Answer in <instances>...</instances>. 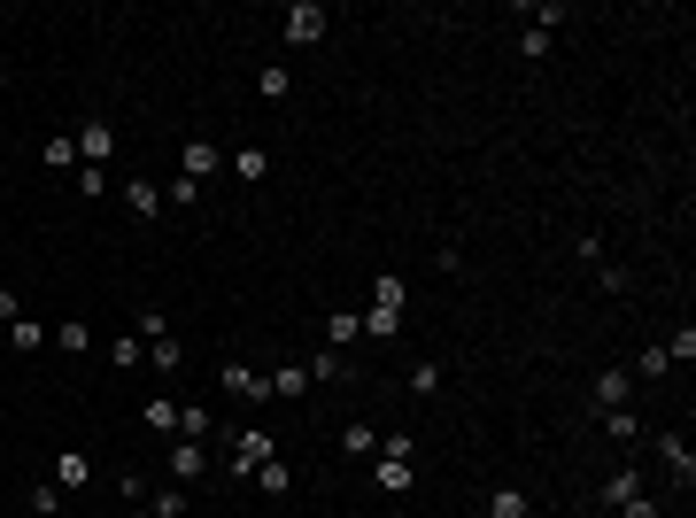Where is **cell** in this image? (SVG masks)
Instances as JSON below:
<instances>
[{
    "instance_id": "obj_1",
    "label": "cell",
    "mask_w": 696,
    "mask_h": 518,
    "mask_svg": "<svg viewBox=\"0 0 696 518\" xmlns=\"http://www.w3.org/2000/svg\"><path fill=\"white\" fill-rule=\"evenodd\" d=\"M271 457H279V441H271L263 426H240V433H232V457H225V472H232V480H248V472H256V464H271Z\"/></svg>"
},
{
    "instance_id": "obj_2",
    "label": "cell",
    "mask_w": 696,
    "mask_h": 518,
    "mask_svg": "<svg viewBox=\"0 0 696 518\" xmlns=\"http://www.w3.org/2000/svg\"><path fill=\"white\" fill-rule=\"evenodd\" d=\"M325 31H333V16H325L318 0H294L287 16H279V39H287V47H318Z\"/></svg>"
},
{
    "instance_id": "obj_3",
    "label": "cell",
    "mask_w": 696,
    "mask_h": 518,
    "mask_svg": "<svg viewBox=\"0 0 696 518\" xmlns=\"http://www.w3.org/2000/svg\"><path fill=\"white\" fill-rule=\"evenodd\" d=\"M217 387H225V395H240V403H263V395H271V379L248 372L240 356H225V364H217Z\"/></svg>"
},
{
    "instance_id": "obj_4",
    "label": "cell",
    "mask_w": 696,
    "mask_h": 518,
    "mask_svg": "<svg viewBox=\"0 0 696 518\" xmlns=\"http://www.w3.org/2000/svg\"><path fill=\"white\" fill-rule=\"evenodd\" d=\"M109 155H116V124H109V116H86V132H78V163L101 171Z\"/></svg>"
},
{
    "instance_id": "obj_5",
    "label": "cell",
    "mask_w": 696,
    "mask_h": 518,
    "mask_svg": "<svg viewBox=\"0 0 696 518\" xmlns=\"http://www.w3.org/2000/svg\"><path fill=\"white\" fill-rule=\"evenodd\" d=\"M163 464H171V480H202L209 449H202V441H171V457H163Z\"/></svg>"
},
{
    "instance_id": "obj_6",
    "label": "cell",
    "mask_w": 696,
    "mask_h": 518,
    "mask_svg": "<svg viewBox=\"0 0 696 518\" xmlns=\"http://www.w3.org/2000/svg\"><path fill=\"white\" fill-rule=\"evenodd\" d=\"M372 310H395V317L410 310V287L395 279V271H372Z\"/></svg>"
},
{
    "instance_id": "obj_7",
    "label": "cell",
    "mask_w": 696,
    "mask_h": 518,
    "mask_svg": "<svg viewBox=\"0 0 696 518\" xmlns=\"http://www.w3.org/2000/svg\"><path fill=\"white\" fill-rule=\"evenodd\" d=\"M124 209H132V217H163V186H155V178H132V186H124Z\"/></svg>"
},
{
    "instance_id": "obj_8",
    "label": "cell",
    "mask_w": 696,
    "mask_h": 518,
    "mask_svg": "<svg viewBox=\"0 0 696 518\" xmlns=\"http://www.w3.org/2000/svg\"><path fill=\"white\" fill-rule=\"evenodd\" d=\"M217 163H225V147H209V140H186V171H178V178H194V186H202V178L217 171Z\"/></svg>"
},
{
    "instance_id": "obj_9",
    "label": "cell",
    "mask_w": 696,
    "mask_h": 518,
    "mask_svg": "<svg viewBox=\"0 0 696 518\" xmlns=\"http://www.w3.org/2000/svg\"><path fill=\"white\" fill-rule=\"evenodd\" d=\"M356 341H364V317H356V310L325 317V348H356Z\"/></svg>"
},
{
    "instance_id": "obj_10",
    "label": "cell",
    "mask_w": 696,
    "mask_h": 518,
    "mask_svg": "<svg viewBox=\"0 0 696 518\" xmlns=\"http://www.w3.org/2000/svg\"><path fill=\"white\" fill-rule=\"evenodd\" d=\"M627 395H635V379L619 372V364H611V372H596V410H619Z\"/></svg>"
},
{
    "instance_id": "obj_11",
    "label": "cell",
    "mask_w": 696,
    "mask_h": 518,
    "mask_svg": "<svg viewBox=\"0 0 696 518\" xmlns=\"http://www.w3.org/2000/svg\"><path fill=\"white\" fill-rule=\"evenodd\" d=\"M596 418H604V433L619 441V449H635V441H642V418H635L627 403H619V410H596Z\"/></svg>"
},
{
    "instance_id": "obj_12",
    "label": "cell",
    "mask_w": 696,
    "mask_h": 518,
    "mask_svg": "<svg viewBox=\"0 0 696 518\" xmlns=\"http://www.w3.org/2000/svg\"><path fill=\"white\" fill-rule=\"evenodd\" d=\"M658 457H666V472L681 480V488L696 480V457H689V441H681V433H666V441H658Z\"/></svg>"
},
{
    "instance_id": "obj_13",
    "label": "cell",
    "mask_w": 696,
    "mask_h": 518,
    "mask_svg": "<svg viewBox=\"0 0 696 518\" xmlns=\"http://www.w3.org/2000/svg\"><path fill=\"white\" fill-rule=\"evenodd\" d=\"M372 472H379V488H387V495H403L410 480H418V464H410V457H372Z\"/></svg>"
},
{
    "instance_id": "obj_14",
    "label": "cell",
    "mask_w": 696,
    "mask_h": 518,
    "mask_svg": "<svg viewBox=\"0 0 696 518\" xmlns=\"http://www.w3.org/2000/svg\"><path fill=\"white\" fill-rule=\"evenodd\" d=\"M39 163L47 171H78V132H55V140L39 147Z\"/></svg>"
},
{
    "instance_id": "obj_15",
    "label": "cell",
    "mask_w": 696,
    "mask_h": 518,
    "mask_svg": "<svg viewBox=\"0 0 696 518\" xmlns=\"http://www.w3.org/2000/svg\"><path fill=\"white\" fill-rule=\"evenodd\" d=\"M109 364H116V372H140V364H147V341H140V333H116V341H109Z\"/></svg>"
},
{
    "instance_id": "obj_16",
    "label": "cell",
    "mask_w": 696,
    "mask_h": 518,
    "mask_svg": "<svg viewBox=\"0 0 696 518\" xmlns=\"http://www.w3.org/2000/svg\"><path fill=\"white\" fill-rule=\"evenodd\" d=\"M635 495H642V472H635V464H619V472L604 480V503L619 511V503H635Z\"/></svg>"
},
{
    "instance_id": "obj_17",
    "label": "cell",
    "mask_w": 696,
    "mask_h": 518,
    "mask_svg": "<svg viewBox=\"0 0 696 518\" xmlns=\"http://www.w3.org/2000/svg\"><path fill=\"white\" fill-rule=\"evenodd\" d=\"M209 433H217V418L202 403H178V441H209Z\"/></svg>"
},
{
    "instance_id": "obj_18",
    "label": "cell",
    "mask_w": 696,
    "mask_h": 518,
    "mask_svg": "<svg viewBox=\"0 0 696 518\" xmlns=\"http://www.w3.org/2000/svg\"><path fill=\"white\" fill-rule=\"evenodd\" d=\"M140 418H147L155 433H171V441H178V395H147V410H140Z\"/></svg>"
},
{
    "instance_id": "obj_19",
    "label": "cell",
    "mask_w": 696,
    "mask_h": 518,
    "mask_svg": "<svg viewBox=\"0 0 696 518\" xmlns=\"http://www.w3.org/2000/svg\"><path fill=\"white\" fill-rule=\"evenodd\" d=\"M263 171H271V155H263V147H232V178H240V186H256Z\"/></svg>"
},
{
    "instance_id": "obj_20",
    "label": "cell",
    "mask_w": 696,
    "mask_h": 518,
    "mask_svg": "<svg viewBox=\"0 0 696 518\" xmlns=\"http://www.w3.org/2000/svg\"><path fill=\"white\" fill-rule=\"evenodd\" d=\"M341 449H348V457H379V441H372V418H348V426H341Z\"/></svg>"
},
{
    "instance_id": "obj_21",
    "label": "cell",
    "mask_w": 696,
    "mask_h": 518,
    "mask_svg": "<svg viewBox=\"0 0 696 518\" xmlns=\"http://www.w3.org/2000/svg\"><path fill=\"white\" fill-rule=\"evenodd\" d=\"M256 93H263V101H287V93H294L287 62H263V70H256Z\"/></svg>"
},
{
    "instance_id": "obj_22",
    "label": "cell",
    "mask_w": 696,
    "mask_h": 518,
    "mask_svg": "<svg viewBox=\"0 0 696 518\" xmlns=\"http://www.w3.org/2000/svg\"><path fill=\"white\" fill-rule=\"evenodd\" d=\"M147 364H155V372H178V364H186V341H178V333L147 341Z\"/></svg>"
},
{
    "instance_id": "obj_23",
    "label": "cell",
    "mask_w": 696,
    "mask_h": 518,
    "mask_svg": "<svg viewBox=\"0 0 696 518\" xmlns=\"http://www.w3.org/2000/svg\"><path fill=\"white\" fill-rule=\"evenodd\" d=\"M55 488H62V495H78V488H93V457H62V472H55Z\"/></svg>"
},
{
    "instance_id": "obj_24",
    "label": "cell",
    "mask_w": 696,
    "mask_h": 518,
    "mask_svg": "<svg viewBox=\"0 0 696 518\" xmlns=\"http://www.w3.org/2000/svg\"><path fill=\"white\" fill-rule=\"evenodd\" d=\"M256 488H263V495H287V488H294V472H287V457H271V464H256Z\"/></svg>"
},
{
    "instance_id": "obj_25",
    "label": "cell",
    "mask_w": 696,
    "mask_h": 518,
    "mask_svg": "<svg viewBox=\"0 0 696 518\" xmlns=\"http://www.w3.org/2000/svg\"><path fill=\"white\" fill-rule=\"evenodd\" d=\"M488 518H526V488H495L488 495Z\"/></svg>"
},
{
    "instance_id": "obj_26",
    "label": "cell",
    "mask_w": 696,
    "mask_h": 518,
    "mask_svg": "<svg viewBox=\"0 0 696 518\" xmlns=\"http://www.w3.org/2000/svg\"><path fill=\"white\" fill-rule=\"evenodd\" d=\"M271 395H310V372H302V364H279V372H271Z\"/></svg>"
},
{
    "instance_id": "obj_27",
    "label": "cell",
    "mask_w": 696,
    "mask_h": 518,
    "mask_svg": "<svg viewBox=\"0 0 696 518\" xmlns=\"http://www.w3.org/2000/svg\"><path fill=\"white\" fill-rule=\"evenodd\" d=\"M8 348H24V356H31V348H47V325H31V317H16V325H8Z\"/></svg>"
},
{
    "instance_id": "obj_28",
    "label": "cell",
    "mask_w": 696,
    "mask_h": 518,
    "mask_svg": "<svg viewBox=\"0 0 696 518\" xmlns=\"http://www.w3.org/2000/svg\"><path fill=\"white\" fill-rule=\"evenodd\" d=\"M302 372H310V379H348V364H341V348H318Z\"/></svg>"
},
{
    "instance_id": "obj_29",
    "label": "cell",
    "mask_w": 696,
    "mask_h": 518,
    "mask_svg": "<svg viewBox=\"0 0 696 518\" xmlns=\"http://www.w3.org/2000/svg\"><path fill=\"white\" fill-rule=\"evenodd\" d=\"M47 341H62V356H86V348H93V333H86V325H55Z\"/></svg>"
},
{
    "instance_id": "obj_30",
    "label": "cell",
    "mask_w": 696,
    "mask_h": 518,
    "mask_svg": "<svg viewBox=\"0 0 696 518\" xmlns=\"http://www.w3.org/2000/svg\"><path fill=\"white\" fill-rule=\"evenodd\" d=\"M635 372H642V379H666V372H673V356H666V341H658V348H642V356H635Z\"/></svg>"
},
{
    "instance_id": "obj_31",
    "label": "cell",
    "mask_w": 696,
    "mask_h": 518,
    "mask_svg": "<svg viewBox=\"0 0 696 518\" xmlns=\"http://www.w3.org/2000/svg\"><path fill=\"white\" fill-rule=\"evenodd\" d=\"M519 55H526V62H542V55H550V31L526 24V31H519Z\"/></svg>"
},
{
    "instance_id": "obj_32",
    "label": "cell",
    "mask_w": 696,
    "mask_h": 518,
    "mask_svg": "<svg viewBox=\"0 0 696 518\" xmlns=\"http://www.w3.org/2000/svg\"><path fill=\"white\" fill-rule=\"evenodd\" d=\"M31 511H39V518L62 511V488H55V480H39V488H31Z\"/></svg>"
},
{
    "instance_id": "obj_33",
    "label": "cell",
    "mask_w": 696,
    "mask_h": 518,
    "mask_svg": "<svg viewBox=\"0 0 696 518\" xmlns=\"http://www.w3.org/2000/svg\"><path fill=\"white\" fill-rule=\"evenodd\" d=\"M147 511H155V518H186V495H178V488H155V503H147Z\"/></svg>"
},
{
    "instance_id": "obj_34",
    "label": "cell",
    "mask_w": 696,
    "mask_h": 518,
    "mask_svg": "<svg viewBox=\"0 0 696 518\" xmlns=\"http://www.w3.org/2000/svg\"><path fill=\"white\" fill-rule=\"evenodd\" d=\"M132 333H140V341H163V333H171V317H163V310H140V325H132Z\"/></svg>"
},
{
    "instance_id": "obj_35",
    "label": "cell",
    "mask_w": 696,
    "mask_h": 518,
    "mask_svg": "<svg viewBox=\"0 0 696 518\" xmlns=\"http://www.w3.org/2000/svg\"><path fill=\"white\" fill-rule=\"evenodd\" d=\"M441 387V364H410V395H434Z\"/></svg>"
},
{
    "instance_id": "obj_36",
    "label": "cell",
    "mask_w": 696,
    "mask_h": 518,
    "mask_svg": "<svg viewBox=\"0 0 696 518\" xmlns=\"http://www.w3.org/2000/svg\"><path fill=\"white\" fill-rule=\"evenodd\" d=\"M16 317H24V302H16V294L0 287V333H8V325H16Z\"/></svg>"
},
{
    "instance_id": "obj_37",
    "label": "cell",
    "mask_w": 696,
    "mask_h": 518,
    "mask_svg": "<svg viewBox=\"0 0 696 518\" xmlns=\"http://www.w3.org/2000/svg\"><path fill=\"white\" fill-rule=\"evenodd\" d=\"M619 518H658V503H650V495H635V503H619Z\"/></svg>"
},
{
    "instance_id": "obj_38",
    "label": "cell",
    "mask_w": 696,
    "mask_h": 518,
    "mask_svg": "<svg viewBox=\"0 0 696 518\" xmlns=\"http://www.w3.org/2000/svg\"><path fill=\"white\" fill-rule=\"evenodd\" d=\"M124 518H155V511H124Z\"/></svg>"
},
{
    "instance_id": "obj_39",
    "label": "cell",
    "mask_w": 696,
    "mask_h": 518,
    "mask_svg": "<svg viewBox=\"0 0 696 518\" xmlns=\"http://www.w3.org/2000/svg\"><path fill=\"white\" fill-rule=\"evenodd\" d=\"M186 518H194V511H186Z\"/></svg>"
}]
</instances>
